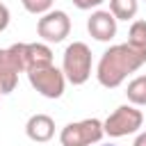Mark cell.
<instances>
[{"label": "cell", "mask_w": 146, "mask_h": 146, "mask_svg": "<svg viewBox=\"0 0 146 146\" xmlns=\"http://www.w3.org/2000/svg\"><path fill=\"white\" fill-rule=\"evenodd\" d=\"M87 32L96 41H112L116 36V18L105 9H96L87 18Z\"/></svg>", "instance_id": "cell-8"}, {"label": "cell", "mask_w": 146, "mask_h": 146, "mask_svg": "<svg viewBox=\"0 0 146 146\" xmlns=\"http://www.w3.org/2000/svg\"><path fill=\"white\" fill-rule=\"evenodd\" d=\"M125 96L135 107L146 105V75H137L135 80H130L125 87Z\"/></svg>", "instance_id": "cell-12"}, {"label": "cell", "mask_w": 146, "mask_h": 146, "mask_svg": "<svg viewBox=\"0 0 146 146\" xmlns=\"http://www.w3.org/2000/svg\"><path fill=\"white\" fill-rule=\"evenodd\" d=\"M100 146H116V144H100Z\"/></svg>", "instance_id": "cell-18"}, {"label": "cell", "mask_w": 146, "mask_h": 146, "mask_svg": "<svg viewBox=\"0 0 146 146\" xmlns=\"http://www.w3.org/2000/svg\"><path fill=\"white\" fill-rule=\"evenodd\" d=\"M25 135L36 141V144H43V141H50L55 137V121L52 116L48 114H32L25 123Z\"/></svg>", "instance_id": "cell-10"}, {"label": "cell", "mask_w": 146, "mask_h": 146, "mask_svg": "<svg viewBox=\"0 0 146 146\" xmlns=\"http://www.w3.org/2000/svg\"><path fill=\"white\" fill-rule=\"evenodd\" d=\"M139 0H110V14L116 21H130L137 16Z\"/></svg>", "instance_id": "cell-11"}, {"label": "cell", "mask_w": 146, "mask_h": 146, "mask_svg": "<svg viewBox=\"0 0 146 146\" xmlns=\"http://www.w3.org/2000/svg\"><path fill=\"white\" fill-rule=\"evenodd\" d=\"M103 121L98 119H82L66 123L59 132V144L62 146H94L103 139Z\"/></svg>", "instance_id": "cell-3"}, {"label": "cell", "mask_w": 146, "mask_h": 146, "mask_svg": "<svg viewBox=\"0 0 146 146\" xmlns=\"http://www.w3.org/2000/svg\"><path fill=\"white\" fill-rule=\"evenodd\" d=\"M9 52L14 55L18 68L23 73L52 64V50L46 43H14V46H9Z\"/></svg>", "instance_id": "cell-6"}, {"label": "cell", "mask_w": 146, "mask_h": 146, "mask_svg": "<svg viewBox=\"0 0 146 146\" xmlns=\"http://www.w3.org/2000/svg\"><path fill=\"white\" fill-rule=\"evenodd\" d=\"M144 123V114L135 107V105H119L105 121H103V130L107 137L119 139V137H128L135 135Z\"/></svg>", "instance_id": "cell-4"}, {"label": "cell", "mask_w": 146, "mask_h": 146, "mask_svg": "<svg viewBox=\"0 0 146 146\" xmlns=\"http://www.w3.org/2000/svg\"><path fill=\"white\" fill-rule=\"evenodd\" d=\"M71 2H73L78 9H84V11H87V9H96V7H100L105 0H71Z\"/></svg>", "instance_id": "cell-15"}, {"label": "cell", "mask_w": 146, "mask_h": 146, "mask_svg": "<svg viewBox=\"0 0 146 146\" xmlns=\"http://www.w3.org/2000/svg\"><path fill=\"white\" fill-rule=\"evenodd\" d=\"M68 32H71V18L62 9H50V11L41 14V18L36 21V34L46 43L64 41L68 36Z\"/></svg>", "instance_id": "cell-7"}, {"label": "cell", "mask_w": 146, "mask_h": 146, "mask_svg": "<svg viewBox=\"0 0 146 146\" xmlns=\"http://www.w3.org/2000/svg\"><path fill=\"white\" fill-rule=\"evenodd\" d=\"M128 43L135 48H146V21H135L128 30Z\"/></svg>", "instance_id": "cell-13"}, {"label": "cell", "mask_w": 146, "mask_h": 146, "mask_svg": "<svg viewBox=\"0 0 146 146\" xmlns=\"http://www.w3.org/2000/svg\"><path fill=\"white\" fill-rule=\"evenodd\" d=\"M27 80H30V84H32L43 98H52V100H55V98H62L64 87H66V78H64L62 68H57L55 64L27 71Z\"/></svg>", "instance_id": "cell-5"}, {"label": "cell", "mask_w": 146, "mask_h": 146, "mask_svg": "<svg viewBox=\"0 0 146 146\" xmlns=\"http://www.w3.org/2000/svg\"><path fill=\"white\" fill-rule=\"evenodd\" d=\"M132 146H146V132H139L137 137H135V144Z\"/></svg>", "instance_id": "cell-17"}, {"label": "cell", "mask_w": 146, "mask_h": 146, "mask_svg": "<svg viewBox=\"0 0 146 146\" xmlns=\"http://www.w3.org/2000/svg\"><path fill=\"white\" fill-rule=\"evenodd\" d=\"M18 73H23L9 52V48H0V94H11L18 84Z\"/></svg>", "instance_id": "cell-9"}, {"label": "cell", "mask_w": 146, "mask_h": 146, "mask_svg": "<svg viewBox=\"0 0 146 146\" xmlns=\"http://www.w3.org/2000/svg\"><path fill=\"white\" fill-rule=\"evenodd\" d=\"M144 64H146V48H135L128 41L116 43L103 52V57L96 66V78H98L100 87L116 89L125 82V78L130 73L139 71Z\"/></svg>", "instance_id": "cell-1"}, {"label": "cell", "mask_w": 146, "mask_h": 146, "mask_svg": "<svg viewBox=\"0 0 146 146\" xmlns=\"http://www.w3.org/2000/svg\"><path fill=\"white\" fill-rule=\"evenodd\" d=\"M52 2L55 0H21L23 9L30 11V14H34V16H41V14L50 11L52 9Z\"/></svg>", "instance_id": "cell-14"}, {"label": "cell", "mask_w": 146, "mask_h": 146, "mask_svg": "<svg viewBox=\"0 0 146 146\" xmlns=\"http://www.w3.org/2000/svg\"><path fill=\"white\" fill-rule=\"evenodd\" d=\"M0 96H2V94H0Z\"/></svg>", "instance_id": "cell-19"}, {"label": "cell", "mask_w": 146, "mask_h": 146, "mask_svg": "<svg viewBox=\"0 0 146 146\" xmlns=\"http://www.w3.org/2000/svg\"><path fill=\"white\" fill-rule=\"evenodd\" d=\"M7 25H9V9L0 2V32H5Z\"/></svg>", "instance_id": "cell-16"}, {"label": "cell", "mask_w": 146, "mask_h": 146, "mask_svg": "<svg viewBox=\"0 0 146 146\" xmlns=\"http://www.w3.org/2000/svg\"><path fill=\"white\" fill-rule=\"evenodd\" d=\"M62 73L75 87L84 84L91 78V48L84 41H73L66 46L62 57Z\"/></svg>", "instance_id": "cell-2"}]
</instances>
